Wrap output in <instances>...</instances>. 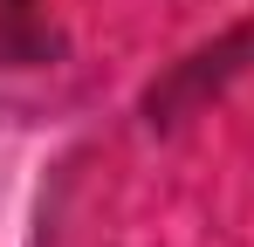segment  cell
<instances>
[{"label": "cell", "instance_id": "1", "mask_svg": "<svg viewBox=\"0 0 254 247\" xmlns=\"http://www.w3.org/2000/svg\"><path fill=\"white\" fill-rule=\"evenodd\" d=\"M62 48L42 0H0V69H42Z\"/></svg>", "mask_w": 254, "mask_h": 247}]
</instances>
